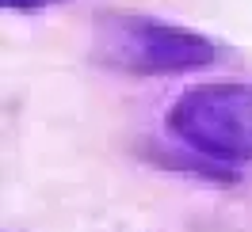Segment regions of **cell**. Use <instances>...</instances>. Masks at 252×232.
<instances>
[{
	"label": "cell",
	"instance_id": "cell-1",
	"mask_svg": "<svg viewBox=\"0 0 252 232\" xmlns=\"http://www.w3.org/2000/svg\"><path fill=\"white\" fill-rule=\"evenodd\" d=\"M92 38H95V61L134 73V77H176V73L218 61L221 53L210 34L172 23V19L142 16V12L99 16Z\"/></svg>",
	"mask_w": 252,
	"mask_h": 232
},
{
	"label": "cell",
	"instance_id": "cell-2",
	"mask_svg": "<svg viewBox=\"0 0 252 232\" xmlns=\"http://www.w3.org/2000/svg\"><path fill=\"white\" fill-rule=\"evenodd\" d=\"M168 133L218 160H252V80L195 84L164 114Z\"/></svg>",
	"mask_w": 252,
	"mask_h": 232
},
{
	"label": "cell",
	"instance_id": "cell-3",
	"mask_svg": "<svg viewBox=\"0 0 252 232\" xmlns=\"http://www.w3.org/2000/svg\"><path fill=\"white\" fill-rule=\"evenodd\" d=\"M12 12H42L50 4H62V0H4Z\"/></svg>",
	"mask_w": 252,
	"mask_h": 232
}]
</instances>
